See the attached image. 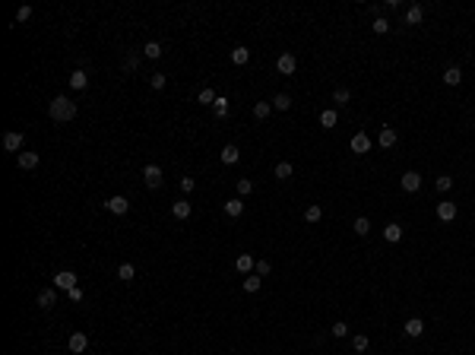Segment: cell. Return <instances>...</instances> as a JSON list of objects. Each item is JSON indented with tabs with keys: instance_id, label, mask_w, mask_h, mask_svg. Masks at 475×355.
I'll return each instance as SVG.
<instances>
[{
	"instance_id": "6da1fadb",
	"label": "cell",
	"mask_w": 475,
	"mask_h": 355,
	"mask_svg": "<svg viewBox=\"0 0 475 355\" xmlns=\"http://www.w3.org/2000/svg\"><path fill=\"white\" fill-rule=\"evenodd\" d=\"M48 115H51V120H57V124H67V120L76 118V102H70L67 95H57V99H51Z\"/></svg>"
},
{
	"instance_id": "7a4b0ae2",
	"label": "cell",
	"mask_w": 475,
	"mask_h": 355,
	"mask_svg": "<svg viewBox=\"0 0 475 355\" xmlns=\"http://www.w3.org/2000/svg\"><path fill=\"white\" fill-rule=\"evenodd\" d=\"M22 143H25L22 130H10V133H3V149H6V152H16V155H19V152H22Z\"/></svg>"
},
{
	"instance_id": "3957f363",
	"label": "cell",
	"mask_w": 475,
	"mask_h": 355,
	"mask_svg": "<svg viewBox=\"0 0 475 355\" xmlns=\"http://www.w3.org/2000/svg\"><path fill=\"white\" fill-rule=\"evenodd\" d=\"M143 181H146V187H149V190L162 187V168L159 165H146L143 168Z\"/></svg>"
},
{
	"instance_id": "277c9868",
	"label": "cell",
	"mask_w": 475,
	"mask_h": 355,
	"mask_svg": "<svg viewBox=\"0 0 475 355\" xmlns=\"http://www.w3.org/2000/svg\"><path fill=\"white\" fill-rule=\"evenodd\" d=\"M402 333L409 336V340H418V336L425 333V320H421V317H409V320H405V327H402Z\"/></svg>"
},
{
	"instance_id": "5b68a950",
	"label": "cell",
	"mask_w": 475,
	"mask_h": 355,
	"mask_svg": "<svg viewBox=\"0 0 475 355\" xmlns=\"http://www.w3.org/2000/svg\"><path fill=\"white\" fill-rule=\"evenodd\" d=\"M76 285V273L73 270H60L57 276H54V289H64V292H70Z\"/></svg>"
},
{
	"instance_id": "8992f818",
	"label": "cell",
	"mask_w": 475,
	"mask_h": 355,
	"mask_svg": "<svg viewBox=\"0 0 475 355\" xmlns=\"http://www.w3.org/2000/svg\"><path fill=\"white\" fill-rule=\"evenodd\" d=\"M67 346H70V352H73V355H83L86 349H89V336H86V333H70Z\"/></svg>"
},
{
	"instance_id": "52a82bcc",
	"label": "cell",
	"mask_w": 475,
	"mask_h": 355,
	"mask_svg": "<svg viewBox=\"0 0 475 355\" xmlns=\"http://www.w3.org/2000/svg\"><path fill=\"white\" fill-rule=\"evenodd\" d=\"M276 70L285 73V76H291V73L298 70V57H295V54H282L279 60H276Z\"/></svg>"
},
{
	"instance_id": "ba28073f",
	"label": "cell",
	"mask_w": 475,
	"mask_h": 355,
	"mask_svg": "<svg viewBox=\"0 0 475 355\" xmlns=\"http://www.w3.org/2000/svg\"><path fill=\"white\" fill-rule=\"evenodd\" d=\"M399 184H402L405 194H415V190L421 187V175H418V171H405V175L399 178Z\"/></svg>"
},
{
	"instance_id": "9c48e42d",
	"label": "cell",
	"mask_w": 475,
	"mask_h": 355,
	"mask_svg": "<svg viewBox=\"0 0 475 355\" xmlns=\"http://www.w3.org/2000/svg\"><path fill=\"white\" fill-rule=\"evenodd\" d=\"M105 206H108V210L114 213V216H124L127 210H130V200H127V197H120V194H117V197H111V200H105Z\"/></svg>"
},
{
	"instance_id": "30bf717a",
	"label": "cell",
	"mask_w": 475,
	"mask_h": 355,
	"mask_svg": "<svg viewBox=\"0 0 475 355\" xmlns=\"http://www.w3.org/2000/svg\"><path fill=\"white\" fill-rule=\"evenodd\" d=\"M35 301H38V308H41V311L54 308V301H57V289H54V285H51V289H41Z\"/></svg>"
},
{
	"instance_id": "8fae6325",
	"label": "cell",
	"mask_w": 475,
	"mask_h": 355,
	"mask_svg": "<svg viewBox=\"0 0 475 355\" xmlns=\"http://www.w3.org/2000/svg\"><path fill=\"white\" fill-rule=\"evenodd\" d=\"M16 162H19L22 171H32V168L41 162V155H38V152H19V155H16Z\"/></svg>"
},
{
	"instance_id": "7c38bea8",
	"label": "cell",
	"mask_w": 475,
	"mask_h": 355,
	"mask_svg": "<svg viewBox=\"0 0 475 355\" xmlns=\"http://www.w3.org/2000/svg\"><path fill=\"white\" fill-rule=\"evenodd\" d=\"M437 219L440 222H453L456 219V203H450V200L437 203Z\"/></svg>"
},
{
	"instance_id": "4fadbf2b",
	"label": "cell",
	"mask_w": 475,
	"mask_h": 355,
	"mask_svg": "<svg viewBox=\"0 0 475 355\" xmlns=\"http://www.w3.org/2000/svg\"><path fill=\"white\" fill-rule=\"evenodd\" d=\"M349 146H352V152H358V155H361V152H368V149H371V136H368V133H355Z\"/></svg>"
},
{
	"instance_id": "5bb4252c",
	"label": "cell",
	"mask_w": 475,
	"mask_h": 355,
	"mask_svg": "<svg viewBox=\"0 0 475 355\" xmlns=\"http://www.w3.org/2000/svg\"><path fill=\"white\" fill-rule=\"evenodd\" d=\"M235 266H238V273L250 276V270H257V260H254V254H241L238 260H235Z\"/></svg>"
},
{
	"instance_id": "9a60e30c",
	"label": "cell",
	"mask_w": 475,
	"mask_h": 355,
	"mask_svg": "<svg viewBox=\"0 0 475 355\" xmlns=\"http://www.w3.org/2000/svg\"><path fill=\"white\" fill-rule=\"evenodd\" d=\"M241 213H244V200H241V197H231V200H225V216L238 219Z\"/></svg>"
},
{
	"instance_id": "2e32d148",
	"label": "cell",
	"mask_w": 475,
	"mask_h": 355,
	"mask_svg": "<svg viewBox=\"0 0 475 355\" xmlns=\"http://www.w3.org/2000/svg\"><path fill=\"white\" fill-rule=\"evenodd\" d=\"M238 159H241V149H238V146H231V143L222 146V165H235Z\"/></svg>"
},
{
	"instance_id": "e0dca14e",
	"label": "cell",
	"mask_w": 475,
	"mask_h": 355,
	"mask_svg": "<svg viewBox=\"0 0 475 355\" xmlns=\"http://www.w3.org/2000/svg\"><path fill=\"white\" fill-rule=\"evenodd\" d=\"M86 86H89V76H86V70H73V73H70V89L83 92Z\"/></svg>"
},
{
	"instance_id": "ac0fdd59",
	"label": "cell",
	"mask_w": 475,
	"mask_h": 355,
	"mask_svg": "<svg viewBox=\"0 0 475 355\" xmlns=\"http://www.w3.org/2000/svg\"><path fill=\"white\" fill-rule=\"evenodd\" d=\"M396 140H399V136H396V130H393V127H383V130H380V136H377V143L383 146V149H390V146H396Z\"/></svg>"
},
{
	"instance_id": "d6986e66",
	"label": "cell",
	"mask_w": 475,
	"mask_h": 355,
	"mask_svg": "<svg viewBox=\"0 0 475 355\" xmlns=\"http://www.w3.org/2000/svg\"><path fill=\"white\" fill-rule=\"evenodd\" d=\"M212 111H215V118H219V120H225V118H228V111H231V105H228V99H225V95H219V99H215V105H212Z\"/></svg>"
},
{
	"instance_id": "ffe728a7",
	"label": "cell",
	"mask_w": 475,
	"mask_h": 355,
	"mask_svg": "<svg viewBox=\"0 0 475 355\" xmlns=\"http://www.w3.org/2000/svg\"><path fill=\"white\" fill-rule=\"evenodd\" d=\"M117 279H120V282H133V279H136V266H133V263H120V266H117Z\"/></svg>"
},
{
	"instance_id": "44dd1931",
	"label": "cell",
	"mask_w": 475,
	"mask_h": 355,
	"mask_svg": "<svg viewBox=\"0 0 475 355\" xmlns=\"http://www.w3.org/2000/svg\"><path fill=\"white\" fill-rule=\"evenodd\" d=\"M247 60H250V51H247L244 45H238L235 51H231V64H235V67H244Z\"/></svg>"
},
{
	"instance_id": "7402d4cb",
	"label": "cell",
	"mask_w": 475,
	"mask_h": 355,
	"mask_svg": "<svg viewBox=\"0 0 475 355\" xmlns=\"http://www.w3.org/2000/svg\"><path fill=\"white\" fill-rule=\"evenodd\" d=\"M444 83L447 86H460L463 83V70H460V67H447V70H444Z\"/></svg>"
},
{
	"instance_id": "603a6c76",
	"label": "cell",
	"mask_w": 475,
	"mask_h": 355,
	"mask_svg": "<svg viewBox=\"0 0 475 355\" xmlns=\"http://www.w3.org/2000/svg\"><path fill=\"white\" fill-rule=\"evenodd\" d=\"M336 120H339V115H336L333 108L320 111V127H323V130H333V127H336Z\"/></svg>"
},
{
	"instance_id": "cb8c5ba5",
	"label": "cell",
	"mask_w": 475,
	"mask_h": 355,
	"mask_svg": "<svg viewBox=\"0 0 475 355\" xmlns=\"http://www.w3.org/2000/svg\"><path fill=\"white\" fill-rule=\"evenodd\" d=\"M421 19H425V10H421L418 3H415V6H409V10H405V22H409V25H418Z\"/></svg>"
},
{
	"instance_id": "d4e9b609",
	"label": "cell",
	"mask_w": 475,
	"mask_h": 355,
	"mask_svg": "<svg viewBox=\"0 0 475 355\" xmlns=\"http://www.w3.org/2000/svg\"><path fill=\"white\" fill-rule=\"evenodd\" d=\"M273 175L279 178V181H288L291 175H295V168H291V162H279V165L273 168Z\"/></svg>"
},
{
	"instance_id": "484cf974",
	"label": "cell",
	"mask_w": 475,
	"mask_h": 355,
	"mask_svg": "<svg viewBox=\"0 0 475 355\" xmlns=\"http://www.w3.org/2000/svg\"><path fill=\"white\" fill-rule=\"evenodd\" d=\"M383 238L390 241V244H396V241L402 238V229H399V222H390V225H386V229H383Z\"/></svg>"
},
{
	"instance_id": "4316f807",
	"label": "cell",
	"mask_w": 475,
	"mask_h": 355,
	"mask_svg": "<svg viewBox=\"0 0 475 355\" xmlns=\"http://www.w3.org/2000/svg\"><path fill=\"white\" fill-rule=\"evenodd\" d=\"M171 216H175V219H187V216H190V203L187 200L171 203Z\"/></svg>"
},
{
	"instance_id": "83f0119b",
	"label": "cell",
	"mask_w": 475,
	"mask_h": 355,
	"mask_svg": "<svg viewBox=\"0 0 475 355\" xmlns=\"http://www.w3.org/2000/svg\"><path fill=\"white\" fill-rule=\"evenodd\" d=\"M260 279H263V276H257V273H250V276H247V279H244V282H241V285H244V292H247V295H254V292H260Z\"/></svg>"
},
{
	"instance_id": "f1b7e54d",
	"label": "cell",
	"mask_w": 475,
	"mask_h": 355,
	"mask_svg": "<svg viewBox=\"0 0 475 355\" xmlns=\"http://www.w3.org/2000/svg\"><path fill=\"white\" fill-rule=\"evenodd\" d=\"M215 99H219V95H215L209 86H203V89L196 92V102H200V105H215Z\"/></svg>"
},
{
	"instance_id": "f546056e",
	"label": "cell",
	"mask_w": 475,
	"mask_h": 355,
	"mask_svg": "<svg viewBox=\"0 0 475 355\" xmlns=\"http://www.w3.org/2000/svg\"><path fill=\"white\" fill-rule=\"evenodd\" d=\"M273 115V102H257L254 105V118L257 120H263V118H270Z\"/></svg>"
},
{
	"instance_id": "4dcf8cb0",
	"label": "cell",
	"mask_w": 475,
	"mask_h": 355,
	"mask_svg": "<svg viewBox=\"0 0 475 355\" xmlns=\"http://www.w3.org/2000/svg\"><path fill=\"white\" fill-rule=\"evenodd\" d=\"M143 57H149V60H159V57H162V45H159V41H146V48H143Z\"/></svg>"
},
{
	"instance_id": "1f68e13d",
	"label": "cell",
	"mask_w": 475,
	"mask_h": 355,
	"mask_svg": "<svg viewBox=\"0 0 475 355\" xmlns=\"http://www.w3.org/2000/svg\"><path fill=\"white\" fill-rule=\"evenodd\" d=\"M273 108H276V111H288V108H291V95L279 92V95L273 99Z\"/></svg>"
},
{
	"instance_id": "d6a6232c",
	"label": "cell",
	"mask_w": 475,
	"mask_h": 355,
	"mask_svg": "<svg viewBox=\"0 0 475 355\" xmlns=\"http://www.w3.org/2000/svg\"><path fill=\"white\" fill-rule=\"evenodd\" d=\"M330 333L336 336V340H345V336H349V324H345V320H336V324L330 327Z\"/></svg>"
},
{
	"instance_id": "836d02e7",
	"label": "cell",
	"mask_w": 475,
	"mask_h": 355,
	"mask_svg": "<svg viewBox=\"0 0 475 355\" xmlns=\"http://www.w3.org/2000/svg\"><path fill=\"white\" fill-rule=\"evenodd\" d=\"M304 219H307V222H320V219H323V206H317V203L307 206V210H304Z\"/></svg>"
},
{
	"instance_id": "e575fe53",
	"label": "cell",
	"mask_w": 475,
	"mask_h": 355,
	"mask_svg": "<svg viewBox=\"0 0 475 355\" xmlns=\"http://www.w3.org/2000/svg\"><path fill=\"white\" fill-rule=\"evenodd\" d=\"M352 229H355V235H368V232H371V219H368V216H358Z\"/></svg>"
},
{
	"instance_id": "d590c367",
	"label": "cell",
	"mask_w": 475,
	"mask_h": 355,
	"mask_svg": "<svg viewBox=\"0 0 475 355\" xmlns=\"http://www.w3.org/2000/svg\"><path fill=\"white\" fill-rule=\"evenodd\" d=\"M333 102H336V105H349V102H352V92H349V89H342V86H339V89L333 92Z\"/></svg>"
},
{
	"instance_id": "8d00e7d4",
	"label": "cell",
	"mask_w": 475,
	"mask_h": 355,
	"mask_svg": "<svg viewBox=\"0 0 475 355\" xmlns=\"http://www.w3.org/2000/svg\"><path fill=\"white\" fill-rule=\"evenodd\" d=\"M434 187L440 190V194H447V190H450V187H453V178H450V175H440V178L434 181Z\"/></svg>"
},
{
	"instance_id": "74e56055",
	"label": "cell",
	"mask_w": 475,
	"mask_h": 355,
	"mask_svg": "<svg viewBox=\"0 0 475 355\" xmlns=\"http://www.w3.org/2000/svg\"><path fill=\"white\" fill-rule=\"evenodd\" d=\"M352 349H355V352H365V349H368V336H365V333L352 336Z\"/></svg>"
},
{
	"instance_id": "f35d334b",
	"label": "cell",
	"mask_w": 475,
	"mask_h": 355,
	"mask_svg": "<svg viewBox=\"0 0 475 355\" xmlns=\"http://www.w3.org/2000/svg\"><path fill=\"white\" fill-rule=\"evenodd\" d=\"M136 67H140V54H130L124 60V73H136Z\"/></svg>"
},
{
	"instance_id": "ab89813d",
	"label": "cell",
	"mask_w": 475,
	"mask_h": 355,
	"mask_svg": "<svg viewBox=\"0 0 475 355\" xmlns=\"http://www.w3.org/2000/svg\"><path fill=\"white\" fill-rule=\"evenodd\" d=\"M250 190H254V181H250V178H241V181H238V194H241V197H250Z\"/></svg>"
},
{
	"instance_id": "60d3db41",
	"label": "cell",
	"mask_w": 475,
	"mask_h": 355,
	"mask_svg": "<svg viewBox=\"0 0 475 355\" xmlns=\"http://www.w3.org/2000/svg\"><path fill=\"white\" fill-rule=\"evenodd\" d=\"M29 16H32V6H29V3H22L19 10H16V25H19V22H25Z\"/></svg>"
},
{
	"instance_id": "b9f144b4",
	"label": "cell",
	"mask_w": 475,
	"mask_h": 355,
	"mask_svg": "<svg viewBox=\"0 0 475 355\" xmlns=\"http://www.w3.org/2000/svg\"><path fill=\"white\" fill-rule=\"evenodd\" d=\"M149 83H152V89H165L168 76H165V73H152V80H149Z\"/></svg>"
},
{
	"instance_id": "7bdbcfd3",
	"label": "cell",
	"mask_w": 475,
	"mask_h": 355,
	"mask_svg": "<svg viewBox=\"0 0 475 355\" xmlns=\"http://www.w3.org/2000/svg\"><path fill=\"white\" fill-rule=\"evenodd\" d=\"M374 32H377V35H383V32H390V22H386L383 16H377V19H374Z\"/></svg>"
},
{
	"instance_id": "ee69618b",
	"label": "cell",
	"mask_w": 475,
	"mask_h": 355,
	"mask_svg": "<svg viewBox=\"0 0 475 355\" xmlns=\"http://www.w3.org/2000/svg\"><path fill=\"white\" fill-rule=\"evenodd\" d=\"M273 273V263L270 260H257V276H270Z\"/></svg>"
},
{
	"instance_id": "f6af8a7d",
	"label": "cell",
	"mask_w": 475,
	"mask_h": 355,
	"mask_svg": "<svg viewBox=\"0 0 475 355\" xmlns=\"http://www.w3.org/2000/svg\"><path fill=\"white\" fill-rule=\"evenodd\" d=\"M193 187H196V181H193V178H181V190H184V194H190Z\"/></svg>"
},
{
	"instance_id": "bcb514c9",
	"label": "cell",
	"mask_w": 475,
	"mask_h": 355,
	"mask_svg": "<svg viewBox=\"0 0 475 355\" xmlns=\"http://www.w3.org/2000/svg\"><path fill=\"white\" fill-rule=\"evenodd\" d=\"M67 295H70V301H83V289H80V285H73Z\"/></svg>"
}]
</instances>
